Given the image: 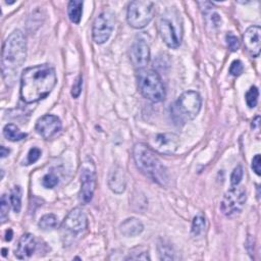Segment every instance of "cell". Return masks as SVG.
<instances>
[{"instance_id": "1", "label": "cell", "mask_w": 261, "mask_h": 261, "mask_svg": "<svg viewBox=\"0 0 261 261\" xmlns=\"http://www.w3.org/2000/svg\"><path fill=\"white\" fill-rule=\"evenodd\" d=\"M57 83L55 70L49 65L30 67L20 77V98L28 104L46 98Z\"/></svg>"}, {"instance_id": "2", "label": "cell", "mask_w": 261, "mask_h": 261, "mask_svg": "<svg viewBox=\"0 0 261 261\" xmlns=\"http://www.w3.org/2000/svg\"><path fill=\"white\" fill-rule=\"evenodd\" d=\"M27 57V39L22 31L16 30L4 41L1 54L2 77L7 86H12L18 69Z\"/></svg>"}, {"instance_id": "3", "label": "cell", "mask_w": 261, "mask_h": 261, "mask_svg": "<svg viewBox=\"0 0 261 261\" xmlns=\"http://www.w3.org/2000/svg\"><path fill=\"white\" fill-rule=\"evenodd\" d=\"M133 158L136 166L146 176L162 187L169 184L170 175L168 170L160 162L153 150L143 143H137L133 149Z\"/></svg>"}, {"instance_id": "4", "label": "cell", "mask_w": 261, "mask_h": 261, "mask_svg": "<svg viewBox=\"0 0 261 261\" xmlns=\"http://www.w3.org/2000/svg\"><path fill=\"white\" fill-rule=\"evenodd\" d=\"M137 79L139 90L146 99L158 103L165 98V89L157 71L152 70H140Z\"/></svg>"}, {"instance_id": "5", "label": "cell", "mask_w": 261, "mask_h": 261, "mask_svg": "<svg viewBox=\"0 0 261 261\" xmlns=\"http://www.w3.org/2000/svg\"><path fill=\"white\" fill-rule=\"evenodd\" d=\"M88 226V218L86 213L80 208H74L62 222L60 226L61 240L65 246H70L86 231Z\"/></svg>"}, {"instance_id": "6", "label": "cell", "mask_w": 261, "mask_h": 261, "mask_svg": "<svg viewBox=\"0 0 261 261\" xmlns=\"http://www.w3.org/2000/svg\"><path fill=\"white\" fill-rule=\"evenodd\" d=\"M202 99L196 91H187L177 98L173 107L174 118L182 122L194 120L199 114Z\"/></svg>"}, {"instance_id": "7", "label": "cell", "mask_w": 261, "mask_h": 261, "mask_svg": "<svg viewBox=\"0 0 261 261\" xmlns=\"http://www.w3.org/2000/svg\"><path fill=\"white\" fill-rule=\"evenodd\" d=\"M155 5L148 0H136L129 4L127 19L134 29H143L154 17Z\"/></svg>"}, {"instance_id": "8", "label": "cell", "mask_w": 261, "mask_h": 261, "mask_svg": "<svg viewBox=\"0 0 261 261\" xmlns=\"http://www.w3.org/2000/svg\"><path fill=\"white\" fill-rule=\"evenodd\" d=\"M247 200V194L243 187L229 189L223 197L221 202V210L227 217H234L243 210Z\"/></svg>"}, {"instance_id": "9", "label": "cell", "mask_w": 261, "mask_h": 261, "mask_svg": "<svg viewBox=\"0 0 261 261\" xmlns=\"http://www.w3.org/2000/svg\"><path fill=\"white\" fill-rule=\"evenodd\" d=\"M96 188L95 165L90 160H86L81 169V191L80 200L88 204L92 201Z\"/></svg>"}, {"instance_id": "10", "label": "cell", "mask_w": 261, "mask_h": 261, "mask_svg": "<svg viewBox=\"0 0 261 261\" xmlns=\"http://www.w3.org/2000/svg\"><path fill=\"white\" fill-rule=\"evenodd\" d=\"M114 29V17L109 12L101 13L94 20L92 34L97 44H103L109 39Z\"/></svg>"}, {"instance_id": "11", "label": "cell", "mask_w": 261, "mask_h": 261, "mask_svg": "<svg viewBox=\"0 0 261 261\" xmlns=\"http://www.w3.org/2000/svg\"><path fill=\"white\" fill-rule=\"evenodd\" d=\"M152 150L163 155L175 153L180 146V137L174 133L156 134L150 139Z\"/></svg>"}, {"instance_id": "12", "label": "cell", "mask_w": 261, "mask_h": 261, "mask_svg": "<svg viewBox=\"0 0 261 261\" xmlns=\"http://www.w3.org/2000/svg\"><path fill=\"white\" fill-rule=\"evenodd\" d=\"M158 32L163 42L170 48L175 49L181 45L182 33L169 17L164 16L159 19Z\"/></svg>"}, {"instance_id": "13", "label": "cell", "mask_w": 261, "mask_h": 261, "mask_svg": "<svg viewBox=\"0 0 261 261\" xmlns=\"http://www.w3.org/2000/svg\"><path fill=\"white\" fill-rule=\"evenodd\" d=\"M36 132L45 140H50L60 133L62 129L61 121L52 114H45L41 117L36 122Z\"/></svg>"}, {"instance_id": "14", "label": "cell", "mask_w": 261, "mask_h": 261, "mask_svg": "<svg viewBox=\"0 0 261 261\" xmlns=\"http://www.w3.org/2000/svg\"><path fill=\"white\" fill-rule=\"evenodd\" d=\"M130 56L133 66L138 70H143L150 59L149 45L144 40L136 41L131 47Z\"/></svg>"}, {"instance_id": "15", "label": "cell", "mask_w": 261, "mask_h": 261, "mask_svg": "<svg viewBox=\"0 0 261 261\" xmlns=\"http://www.w3.org/2000/svg\"><path fill=\"white\" fill-rule=\"evenodd\" d=\"M260 27L253 26L248 28L243 35V41L246 50L252 57H258L260 54Z\"/></svg>"}, {"instance_id": "16", "label": "cell", "mask_w": 261, "mask_h": 261, "mask_svg": "<svg viewBox=\"0 0 261 261\" xmlns=\"http://www.w3.org/2000/svg\"><path fill=\"white\" fill-rule=\"evenodd\" d=\"M37 248L36 239L32 234H25L20 237L16 249V256L20 260L29 259L32 256Z\"/></svg>"}, {"instance_id": "17", "label": "cell", "mask_w": 261, "mask_h": 261, "mask_svg": "<svg viewBox=\"0 0 261 261\" xmlns=\"http://www.w3.org/2000/svg\"><path fill=\"white\" fill-rule=\"evenodd\" d=\"M127 179L123 170L116 165L110 170L108 175V187L109 189L116 194H122L126 190Z\"/></svg>"}, {"instance_id": "18", "label": "cell", "mask_w": 261, "mask_h": 261, "mask_svg": "<svg viewBox=\"0 0 261 261\" xmlns=\"http://www.w3.org/2000/svg\"><path fill=\"white\" fill-rule=\"evenodd\" d=\"M143 224L139 219L135 217L127 218L126 221H123L120 226V232L124 237H136L140 235L143 232Z\"/></svg>"}, {"instance_id": "19", "label": "cell", "mask_w": 261, "mask_h": 261, "mask_svg": "<svg viewBox=\"0 0 261 261\" xmlns=\"http://www.w3.org/2000/svg\"><path fill=\"white\" fill-rule=\"evenodd\" d=\"M68 15L71 23L80 24L83 15V2L71 0L68 5Z\"/></svg>"}, {"instance_id": "20", "label": "cell", "mask_w": 261, "mask_h": 261, "mask_svg": "<svg viewBox=\"0 0 261 261\" xmlns=\"http://www.w3.org/2000/svg\"><path fill=\"white\" fill-rule=\"evenodd\" d=\"M3 135L8 141H12V142L20 141L27 137V134L23 133L14 123L6 124V126L3 128Z\"/></svg>"}, {"instance_id": "21", "label": "cell", "mask_w": 261, "mask_h": 261, "mask_svg": "<svg viewBox=\"0 0 261 261\" xmlns=\"http://www.w3.org/2000/svg\"><path fill=\"white\" fill-rule=\"evenodd\" d=\"M206 226V221L205 217L201 214L197 215L194 217L193 223H192V228H191V233L193 237H199L203 234L204 229Z\"/></svg>"}, {"instance_id": "22", "label": "cell", "mask_w": 261, "mask_h": 261, "mask_svg": "<svg viewBox=\"0 0 261 261\" xmlns=\"http://www.w3.org/2000/svg\"><path fill=\"white\" fill-rule=\"evenodd\" d=\"M10 204L16 213H18L22 208V189L20 187H15L10 194Z\"/></svg>"}, {"instance_id": "23", "label": "cell", "mask_w": 261, "mask_h": 261, "mask_svg": "<svg viewBox=\"0 0 261 261\" xmlns=\"http://www.w3.org/2000/svg\"><path fill=\"white\" fill-rule=\"evenodd\" d=\"M57 216L54 214H46L40 218L39 221V227L44 229V231H48V229L55 228L57 226Z\"/></svg>"}, {"instance_id": "24", "label": "cell", "mask_w": 261, "mask_h": 261, "mask_svg": "<svg viewBox=\"0 0 261 261\" xmlns=\"http://www.w3.org/2000/svg\"><path fill=\"white\" fill-rule=\"evenodd\" d=\"M258 97H259V91L257 89V87L252 86L248 90V92L246 93L245 95V99H246V103L249 108H254L257 105L258 102Z\"/></svg>"}, {"instance_id": "25", "label": "cell", "mask_w": 261, "mask_h": 261, "mask_svg": "<svg viewBox=\"0 0 261 261\" xmlns=\"http://www.w3.org/2000/svg\"><path fill=\"white\" fill-rule=\"evenodd\" d=\"M150 260V257H149V254H148V251L147 250H145L144 248L142 247H138V248H135L134 250H132V252H130V255L129 257H127V260Z\"/></svg>"}, {"instance_id": "26", "label": "cell", "mask_w": 261, "mask_h": 261, "mask_svg": "<svg viewBox=\"0 0 261 261\" xmlns=\"http://www.w3.org/2000/svg\"><path fill=\"white\" fill-rule=\"evenodd\" d=\"M8 198L4 194L1 197V201H0V219H1V224H4L8 216V210H9V205H8Z\"/></svg>"}, {"instance_id": "27", "label": "cell", "mask_w": 261, "mask_h": 261, "mask_svg": "<svg viewBox=\"0 0 261 261\" xmlns=\"http://www.w3.org/2000/svg\"><path fill=\"white\" fill-rule=\"evenodd\" d=\"M159 251V257L161 260H174V253L173 251L172 247L169 245H159L158 246Z\"/></svg>"}, {"instance_id": "28", "label": "cell", "mask_w": 261, "mask_h": 261, "mask_svg": "<svg viewBox=\"0 0 261 261\" xmlns=\"http://www.w3.org/2000/svg\"><path fill=\"white\" fill-rule=\"evenodd\" d=\"M57 184H58V177L53 173L47 174L43 176L42 185L44 188H46V189H52V188H54Z\"/></svg>"}, {"instance_id": "29", "label": "cell", "mask_w": 261, "mask_h": 261, "mask_svg": "<svg viewBox=\"0 0 261 261\" xmlns=\"http://www.w3.org/2000/svg\"><path fill=\"white\" fill-rule=\"evenodd\" d=\"M226 44H227L228 49L231 51H233V52L237 51L240 48V45H241V43H240L239 38L236 35H234L233 33L226 34Z\"/></svg>"}, {"instance_id": "30", "label": "cell", "mask_w": 261, "mask_h": 261, "mask_svg": "<svg viewBox=\"0 0 261 261\" xmlns=\"http://www.w3.org/2000/svg\"><path fill=\"white\" fill-rule=\"evenodd\" d=\"M243 168L242 165H238L237 168H235V170L233 171L232 174H231V184L233 187H236L240 184V182L242 181L243 179Z\"/></svg>"}, {"instance_id": "31", "label": "cell", "mask_w": 261, "mask_h": 261, "mask_svg": "<svg viewBox=\"0 0 261 261\" xmlns=\"http://www.w3.org/2000/svg\"><path fill=\"white\" fill-rule=\"evenodd\" d=\"M243 70H244V67H243L242 61H240V60H234L232 62L231 67H229V74L234 77L241 76L243 74Z\"/></svg>"}, {"instance_id": "32", "label": "cell", "mask_w": 261, "mask_h": 261, "mask_svg": "<svg viewBox=\"0 0 261 261\" xmlns=\"http://www.w3.org/2000/svg\"><path fill=\"white\" fill-rule=\"evenodd\" d=\"M41 156V150L37 147H33L31 148L29 153H28V157H27V161L26 164H32L35 163Z\"/></svg>"}, {"instance_id": "33", "label": "cell", "mask_w": 261, "mask_h": 261, "mask_svg": "<svg viewBox=\"0 0 261 261\" xmlns=\"http://www.w3.org/2000/svg\"><path fill=\"white\" fill-rule=\"evenodd\" d=\"M82 86H83V78L82 76H80L76 83L74 85H72V88H71V96L74 98H78L80 96V94L82 92Z\"/></svg>"}, {"instance_id": "34", "label": "cell", "mask_w": 261, "mask_h": 261, "mask_svg": "<svg viewBox=\"0 0 261 261\" xmlns=\"http://www.w3.org/2000/svg\"><path fill=\"white\" fill-rule=\"evenodd\" d=\"M260 163H261V157H260V154H256L253 159H252V170L253 172L257 174V175H260L261 174V170H260Z\"/></svg>"}, {"instance_id": "35", "label": "cell", "mask_w": 261, "mask_h": 261, "mask_svg": "<svg viewBox=\"0 0 261 261\" xmlns=\"http://www.w3.org/2000/svg\"><path fill=\"white\" fill-rule=\"evenodd\" d=\"M10 150L8 148H6L5 146H1V148H0V155H1V158L6 157V156L9 154Z\"/></svg>"}, {"instance_id": "36", "label": "cell", "mask_w": 261, "mask_h": 261, "mask_svg": "<svg viewBox=\"0 0 261 261\" xmlns=\"http://www.w3.org/2000/svg\"><path fill=\"white\" fill-rule=\"evenodd\" d=\"M13 236H14V232H13V229H8V231H6L5 233V240L7 242L9 241H12V239H13Z\"/></svg>"}, {"instance_id": "37", "label": "cell", "mask_w": 261, "mask_h": 261, "mask_svg": "<svg viewBox=\"0 0 261 261\" xmlns=\"http://www.w3.org/2000/svg\"><path fill=\"white\" fill-rule=\"evenodd\" d=\"M259 120H260V118L256 117L255 120L252 122V128L253 129H258L259 128Z\"/></svg>"}, {"instance_id": "38", "label": "cell", "mask_w": 261, "mask_h": 261, "mask_svg": "<svg viewBox=\"0 0 261 261\" xmlns=\"http://www.w3.org/2000/svg\"><path fill=\"white\" fill-rule=\"evenodd\" d=\"M6 251H7L6 249H2V255H3V256H6V253H5Z\"/></svg>"}]
</instances>
